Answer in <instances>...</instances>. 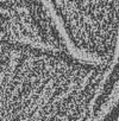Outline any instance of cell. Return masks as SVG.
Segmentation results:
<instances>
[{"mask_svg":"<svg viewBox=\"0 0 119 121\" xmlns=\"http://www.w3.org/2000/svg\"><path fill=\"white\" fill-rule=\"evenodd\" d=\"M113 67L0 39V121H88Z\"/></svg>","mask_w":119,"mask_h":121,"instance_id":"1","label":"cell"},{"mask_svg":"<svg viewBox=\"0 0 119 121\" xmlns=\"http://www.w3.org/2000/svg\"><path fill=\"white\" fill-rule=\"evenodd\" d=\"M70 53L112 67L119 58V0H45Z\"/></svg>","mask_w":119,"mask_h":121,"instance_id":"2","label":"cell"},{"mask_svg":"<svg viewBox=\"0 0 119 121\" xmlns=\"http://www.w3.org/2000/svg\"><path fill=\"white\" fill-rule=\"evenodd\" d=\"M0 39L70 53L45 0H0Z\"/></svg>","mask_w":119,"mask_h":121,"instance_id":"3","label":"cell"},{"mask_svg":"<svg viewBox=\"0 0 119 121\" xmlns=\"http://www.w3.org/2000/svg\"><path fill=\"white\" fill-rule=\"evenodd\" d=\"M117 121H119V119H118V120H117Z\"/></svg>","mask_w":119,"mask_h":121,"instance_id":"4","label":"cell"}]
</instances>
